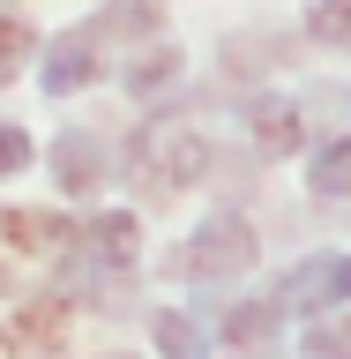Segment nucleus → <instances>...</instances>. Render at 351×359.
<instances>
[{
    "mask_svg": "<svg viewBox=\"0 0 351 359\" xmlns=\"http://www.w3.org/2000/svg\"><path fill=\"white\" fill-rule=\"evenodd\" d=\"M179 277H240V269H254V232H247V217H209L195 232V240L179 247Z\"/></svg>",
    "mask_w": 351,
    "mask_h": 359,
    "instance_id": "nucleus-1",
    "label": "nucleus"
},
{
    "mask_svg": "<svg viewBox=\"0 0 351 359\" xmlns=\"http://www.w3.org/2000/svg\"><path fill=\"white\" fill-rule=\"evenodd\" d=\"M53 180H60L67 195H97V187H105V142L90 128H67L60 142H53Z\"/></svg>",
    "mask_w": 351,
    "mask_h": 359,
    "instance_id": "nucleus-2",
    "label": "nucleus"
},
{
    "mask_svg": "<svg viewBox=\"0 0 351 359\" xmlns=\"http://www.w3.org/2000/svg\"><path fill=\"white\" fill-rule=\"evenodd\" d=\"M38 83L60 90V97H67V90H83V83H97V30H67V38H53Z\"/></svg>",
    "mask_w": 351,
    "mask_h": 359,
    "instance_id": "nucleus-3",
    "label": "nucleus"
},
{
    "mask_svg": "<svg viewBox=\"0 0 351 359\" xmlns=\"http://www.w3.org/2000/svg\"><path fill=\"white\" fill-rule=\"evenodd\" d=\"M284 292L307 307H351V255H314L307 269H291Z\"/></svg>",
    "mask_w": 351,
    "mask_h": 359,
    "instance_id": "nucleus-4",
    "label": "nucleus"
},
{
    "mask_svg": "<svg viewBox=\"0 0 351 359\" xmlns=\"http://www.w3.org/2000/svg\"><path fill=\"white\" fill-rule=\"evenodd\" d=\"M217 337L232 344V352H262L269 337H277V299H247V307H232L217 322Z\"/></svg>",
    "mask_w": 351,
    "mask_h": 359,
    "instance_id": "nucleus-5",
    "label": "nucleus"
},
{
    "mask_svg": "<svg viewBox=\"0 0 351 359\" xmlns=\"http://www.w3.org/2000/svg\"><path fill=\"white\" fill-rule=\"evenodd\" d=\"M247 120H254V142H262V150H299V112H291V105L254 97V112H247Z\"/></svg>",
    "mask_w": 351,
    "mask_h": 359,
    "instance_id": "nucleus-6",
    "label": "nucleus"
},
{
    "mask_svg": "<svg viewBox=\"0 0 351 359\" xmlns=\"http://www.w3.org/2000/svg\"><path fill=\"white\" fill-rule=\"evenodd\" d=\"M0 232H8L15 247H60V240H75L67 217H38V210H0Z\"/></svg>",
    "mask_w": 351,
    "mask_h": 359,
    "instance_id": "nucleus-7",
    "label": "nucleus"
},
{
    "mask_svg": "<svg viewBox=\"0 0 351 359\" xmlns=\"http://www.w3.org/2000/svg\"><path fill=\"white\" fill-rule=\"evenodd\" d=\"M90 30H97V38H142V30H157V8L150 0H120V8H105Z\"/></svg>",
    "mask_w": 351,
    "mask_h": 359,
    "instance_id": "nucleus-8",
    "label": "nucleus"
},
{
    "mask_svg": "<svg viewBox=\"0 0 351 359\" xmlns=\"http://www.w3.org/2000/svg\"><path fill=\"white\" fill-rule=\"evenodd\" d=\"M38 53V38H30V22H15V15H0V83H15L22 75V60Z\"/></svg>",
    "mask_w": 351,
    "mask_h": 359,
    "instance_id": "nucleus-9",
    "label": "nucleus"
},
{
    "mask_svg": "<svg viewBox=\"0 0 351 359\" xmlns=\"http://www.w3.org/2000/svg\"><path fill=\"white\" fill-rule=\"evenodd\" d=\"M172 75H179V53H172V45H157V53H142V67H128V90H135V97H150V90H165Z\"/></svg>",
    "mask_w": 351,
    "mask_h": 359,
    "instance_id": "nucleus-10",
    "label": "nucleus"
},
{
    "mask_svg": "<svg viewBox=\"0 0 351 359\" xmlns=\"http://www.w3.org/2000/svg\"><path fill=\"white\" fill-rule=\"evenodd\" d=\"M314 187H322V195H351V135L314 157Z\"/></svg>",
    "mask_w": 351,
    "mask_h": 359,
    "instance_id": "nucleus-11",
    "label": "nucleus"
},
{
    "mask_svg": "<svg viewBox=\"0 0 351 359\" xmlns=\"http://www.w3.org/2000/svg\"><path fill=\"white\" fill-rule=\"evenodd\" d=\"M307 30H314L322 45H344V53H351V0H314Z\"/></svg>",
    "mask_w": 351,
    "mask_h": 359,
    "instance_id": "nucleus-12",
    "label": "nucleus"
},
{
    "mask_svg": "<svg viewBox=\"0 0 351 359\" xmlns=\"http://www.w3.org/2000/svg\"><path fill=\"white\" fill-rule=\"evenodd\" d=\"M157 344H165L172 359H202V330L187 322V314H172V307L157 314Z\"/></svg>",
    "mask_w": 351,
    "mask_h": 359,
    "instance_id": "nucleus-13",
    "label": "nucleus"
},
{
    "mask_svg": "<svg viewBox=\"0 0 351 359\" xmlns=\"http://www.w3.org/2000/svg\"><path fill=\"white\" fill-rule=\"evenodd\" d=\"M30 165V135L22 128H0V172H22Z\"/></svg>",
    "mask_w": 351,
    "mask_h": 359,
    "instance_id": "nucleus-14",
    "label": "nucleus"
},
{
    "mask_svg": "<svg viewBox=\"0 0 351 359\" xmlns=\"http://www.w3.org/2000/svg\"><path fill=\"white\" fill-rule=\"evenodd\" d=\"M314 359H351V322H344V330H336V322L314 330Z\"/></svg>",
    "mask_w": 351,
    "mask_h": 359,
    "instance_id": "nucleus-15",
    "label": "nucleus"
},
{
    "mask_svg": "<svg viewBox=\"0 0 351 359\" xmlns=\"http://www.w3.org/2000/svg\"><path fill=\"white\" fill-rule=\"evenodd\" d=\"M112 359H120V352H112Z\"/></svg>",
    "mask_w": 351,
    "mask_h": 359,
    "instance_id": "nucleus-16",
    "label": "nucleus"
}]
</instances>
